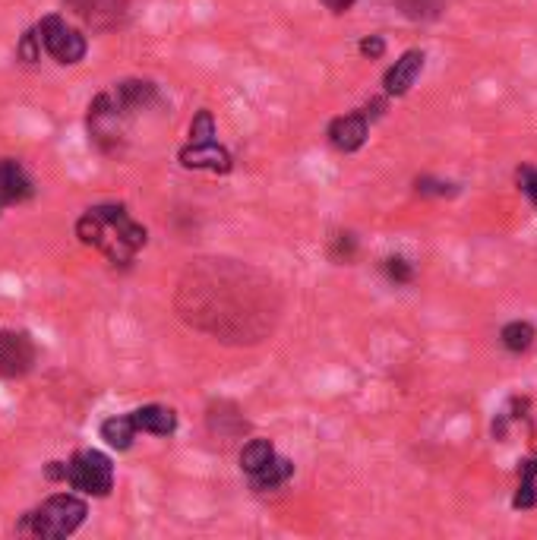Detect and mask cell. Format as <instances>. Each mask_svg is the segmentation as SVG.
I'll list each match as a JSON object with an SVG mask.
<instances>
[{"mask_svg": "<svg viewBox=\"0 0 537 540\" xmlns=\"http://www.w3.org/2000/svg\"><path fill=\"white\" fill-rule=\"evenodd\" d=\"M184 323L228 345H256L272 335L278 291L272 278L237 259H196L177 282Z\"/></svg>", "mask_w": 537, "mask_h": 540, "instance_id": "obj_1", "label": "cell"}, {"mask_svg": "<svg viewBox=\"0 0 537 540\" xmlns=\"http://www.w3.org/2000/svg\"><path fill=\"white\" fill-rule=\"evenodd\" d=\"M76 237L83 240V244L102 250L111 263H130L136 250L146 247V228L136 225L133 218L127 215L124 206H95L89 209L83 218L76 222Z\"/></svg>", "mask_w": 537, "mask_h": 540, "instance_id": "obj_2", "label": "cell"}, {"mask_svg": "<svg viewBox=\"0 0 537 540\" xmlns=\"http://www.w3.org/2000/svg\"><path fill=\"white\" fill-rule=\"evenodd\" d=\"M86 503L73 493H57L51 499H45L42 506L32 509L23 522H19L16 531H29L35 537H48V540H61L76 534V528L86 522Z\"/></svg>", "mask_w": 537, "mask_h": 540, "instance_id": "obj_3", "label": "cell"}, {"mask_svg": "<svg viewBox=\"0 0 537 540\" xmlns=\"http://www.w3.org/2000/svg\"><path fill=\"white\" fill-rule=\"evenodd\" d=\"M67 484L86 496H108L114 487V465L105 452L79 449L67 462Z\"/></svg>", "mask_w": 537, "mask_h": 540, "instance_id": "obj_4", "label": "cell"}, {"mask_svg": "<svg viewBox=\"0 0 537 540\" xmlns=\"http://www.w3.org/2000/svg\"><path fill=\"white\" fill-rule=\"evenodd\" d=\"M35 29H38V38H42V48L57 60V64H79L89 51L86 35L67 26L64 16H45Z\"/></svg>", "mask_w": 537, "mask_h": 540, "instance_id": "obj_5", "label": "cell"}, {"mask_svg": "<svg viewBox=\"0 0 537 540\" xmlns=\"http://www.w3.org/2000/svg\"><path fill=\"white\" fill-rule=\"evenodd\" d=\"M35 342L26 332H13L4 329L0 332V376L4 379H16V376H26L35 367Z\"/></svg>", "mask_w": 537, "mask_h": 540, "instance_id": "obj_6", "label": "cell"}, {"mask_svg": "<svg viewBox=\"0 0 537 540\" xmlns=\"http://www.w3.org/2000/svg\"><path fill=\"white\" fill-rule=\"evenodd\" d=\"M370 136V111H351V114H342L335 117L329 124V143L338 149V152H357Z\"/></svg>", "mask_w": 537, "mask_h": 540, "instance_id": "obj_7", "label": "cell"}, {"mask_svg": "<svg viewBox=\"0 0 537 540\" xmlns=\"http://www.w3.org/2000/svg\"><path fill=\"white\" fill-rule=\"evenodd\" d=\"M64 4L92 29H114L127 16V0H64Z\"/></svg>", "mask_w": 537, "mask_h": 540, "instance_id": "obj_8", "label": "cell"}, {"mask_svg": "<svg viewBox=\"0 0 537 540\" xmlns=\"http://www.w3.org/2000/svg\"><path fill=\"white\" fill-rule=\"evenodd\" d=\"M424 64H427V54H424V51H417V48L405 51V54L386 70V76H383L386 95H395V98L408 95L411 86L417 83V76L424 73Z\"/></svg>", "mask_w": 537, "mask_h": 540, "instance_id": "obj_9", "label": "cell"}, {"mask_svg": "<svg viewBox=\"0 0 537 540\" xmlns=\"http://www.w3.org/2000/svg\"><path fill=\"white\" fill-rule=\"evenodd\" d=\"M181 165L193 171H215V174H228L231 171V155L228 149L215 143H190L181 149Z\"/></svg>", "mask_w": 537, "mask_h": 540, "instance_id": "obj_10", "label": "cell"}, {"mask_svg": "<svg viewBox=\"0 0 537 540\" xmlns=\"http://www.w3.org/2000/svg\"><path fill=\"white\" fill-rule=\"evenodd\" d=\"M0 196L7 199V206L26 203V199L35 196L32 177L26 174V168L19 165L16 158H0Z\"/></svg>", "mask_w": 537, "mask_h": 540, "instance_id": "obj_11", "label": "cell"}, {"mask_svg": "<svg viewBox=\"0 0 537 540\" xmlns=\"http://www.w3.org/2000/svg\"><path fill=\"white\" fill-rule=\"evenodd\" d=\"M136 430L143 433H152V436H171L177 430V414L165 405H143L130 411Z\"/></svg>", "mask_w": 537, "mask_h": 540, "instance_id": "obj_12", "label": "cell"}, {"mask_svg": "<svg viewBox=\"0 0 537 540\" xmlns=\"http://www.w3.org/2000/svg\"><path fill=\"white\" fill-rule=\"evenodd\" d=\"M291 474H294V465L288 462V458H278V455H275L263 471L250 474V484H253V490L266 493V490H278V487H285L288 480H291Z\"/></svg>", "mask_w": 537, "mask_h": 540, "instance_id": "obj_13", "label": "cell"}, {"mask_svg": "<svg viewBox=\"0 0 537 540\" xmlns=\"http://www.w3.org/2000/svg\"><path fill=\"white\" fill-rule=\"evenodd\" d=\"M136 424H133V417L130 414H117V417H108L105 424H102V439L111 446V449H117V452H124V449H130L133 446V439H136Z\"/></svg>", "mask_w": 537, "mask_h": 540, "instance_id": "obj_14", "label": "cell"}, {"mask_svg": "<svg viewBox=\"0 0 537 540\" xmlns=\"http://www.w3.org/2000/svg\"><path fill=\"white\" fill-rule=\"evenodd\" d=\"M534 338H537V332L528 319H512V323H506L500 329V342L509 354H525L534 345Z\"/></svg>", "mask_w": 537, "mask_h": 540, "instance_id": "obj_15", "label": "cell"}, {"mask_svg": "<svg viewBox=\"0 0 537 540\" xmlns=\"http://www.w3.org/2000/svg\"><path fill=\"white\" fill-rule=\"evenodd\" d=\"M515 509H534L537 506V458H528L519 468V493L512 499Z\"/></svg>", "mask_w": 537, "mask_h": 540, "instance_id": "obj_16", "label": "cell"}, {"mask_svg": "<svg viewBox=\"0 0 537 540\" xmlns=\"http://www.w3.org/2000/svg\"><path fill=\"white\" fill-rule=\"evenodd\" d=\"M402 16L414 19V23H427V19H436L446 10V0H386Z\"/></svg>", "mask_w": 537, "mask_h": 540, "instance_id": "obj_17", "label": "cell"}, {"mask_svg": "<svg viewBox=\"0 0 537 540\" xmlns=\"http://www.w3.org/2000/svg\"><path fill=\"white\" fill-rule=\"evenodd\" d=\"M272 458H275V449L269 439H250V443L241 449V468L247 474H256V471H263Z\"/></svg>", "mask_w": 537, "mask_h": 540, "instance_id": "obj_18", "label": "cell"}, {"mask_svg": "<svg viewBox=\"0 0 537 540\" xmlns=\"http://www.w3.org/2000/svg\"><path fill=\"white\" fill-rule=\"evenodd\" d=\"M383 272L392 285H411L414 282V266L405 256H386L383 259Z\"/></svg>", "mask_w": 537, "mask_h": 540, "instance_id": "obj_19", "label": "cell"}, {"mask_svg": "<svg viewBox=\"0 0 537 540\" xmlns=\"http://www.w3.org/2000/svg\"><path fill=\"white\" fill-rule=\"evenodd\" d=\"M190 143H215V117L212 111H200L190 124Z\"/></svg>", "mask_w": 537, "mask_h": 540, "instance_id": "obj_20", "label": "cell"}, {"mask_svg": "<svg viewBox=\"0 0 537 540\" xmlns=\"http://www.w3.org/2000/svg\"><path fill=\"white\" fill-rule=\"evenodd\" d=\"M354 253H357V237L348 231H338L329 244V256L335 259V263H351Z\"/></svg>", "mask_w": 537, "mask_h": 540, "instance_id": "obj_21", "label": "cell"}, {"mask_svg": "<svg viewBox=\"0 0 537 540\" xmlns=\"http://www.w3.org/2000/svg\"><path fill=\"white\" fill-rule=\"evenodd\" d=\"M42 38H38V29H29L23 38H19V45H16V54L19 60H26V64H35V60H42Z\"/></svg>", "mask_w": 537, "mask_h": 540, "instance_id": "obj_22", "label": "cell"}, {"mask_svg": "<svg viewBox=\"0 0 537 540\" xmlns=\"http://www.w3.org/2000/svg\"><path fill=\"white\" fill-rule=\"evenodd\" d=\"M414 187L421 196H455L459 193L455 184H446V180H436V177H417Z\"/></svg>", "mask_w": 537, "mask_h": 540, "instance_id": "obj_23", "label": "cell"}, {"mask_svg": "<svg viewBox=\"0 0 537 540\" xmlns=\"http://www.w3.org/2000/svg\"><path fill=\"white\" fill-rule=\"evenodd\" d=\"M515 177H519V187H522V193L531 199V203H534V209H537V168L525 165V168H519V171H515Z\"/></svg>", "mask_w": 537, "mask_h": 540, "instance_id": "obj_24", "label": "cell"}, {"mask_svg": "<svg viewBox=\"0 0 537 540\" xmlns=\"http://www.w3.org/2000/svg\"><path fill=\"white\" fill-rule=\"evenodd\" d=\"M357 51H361V57H367V60H380L386 54V38L383 35H367V38H361Z\"/></svg>", "mask_w": 537, "mask_h": 540, "instance_id": "obj_25", "label": "cell"}, {"mask_svg": "<svg viewBox=\"0 0 537 540\" xmlns=\"http://www.w3.org/2000/svg\"><path fill=\"white\" fill-rule=\"evenodd\" d=\"M320 4L329 10V13H335V16H342V13H348L354 4H357V0H320Z\"/></svg>", "mask_w": 537, "mask_h": 540, "instance_id": "obj_26", "label": "cell"}, {"mask_svg": "<svg viewBox=\"0 0 537 540\" xmlns=\"http://www.w3.org/2000/svg\"><path fill=\"white\" fill-rule=\"evenodd\" d=\"M45 477L48 480H67V462H51L45 468Z\"/></svg>", "mask_w": 537, "mask_h": 540, "instance_id": "obj_27", "label": "cell"}, {"mask_svg": "<svg viewBox=\"0 0 537 540\" xmlns=\"http://www.w3.org/2000/svg\"><path fill=\"white\" fill-rule=\"evenodd\" d=\"M4 206H7V199H4V196H0V212H4Z\"/></svg>", "mask_w": 537, "mask_h": 540, "instance_id": "obj_28", "label": "cell"}]
</instances>
